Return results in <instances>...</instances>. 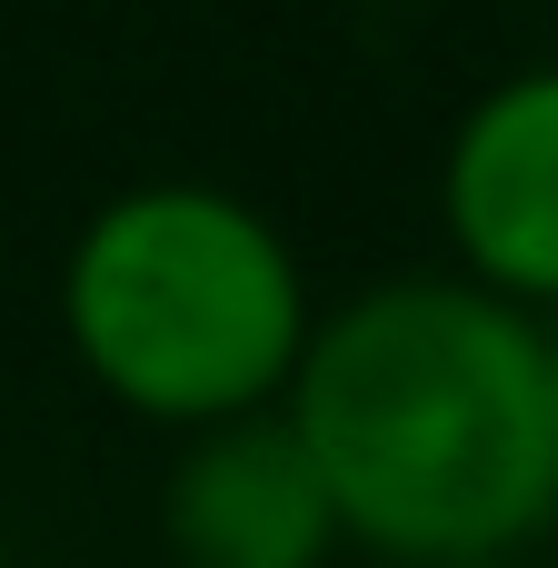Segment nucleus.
Returning <instances> with one entry per match:
<instances>
[{"label":"nucleus","instance_id":"f03ea898","mask_svg":"<svg viewBox=\"0 0 558 568\" xmlns=\"http://www.w3.org/2000/svg\"><path fill=\"white\" fill-rule=\"evenodd\" d=\"M50 320L90 399H110L130 429L190 439L290 399L319 329V280L290 220L250 190L150 170L80 210L60 240Z\"/></svg>","mask_w":558,"mask_h":568},{"label":"nucleus","instance_id":"423d86ee","mask_svg":"<svg viewBox=\"0 0 558 568\" xmlns=\"http://www.w3.org/2000/svg\"><path fill=\"white\" fill-rule=\"evenodd\" d=\"M469 568H539V559H469Z\"/></svg>","mask_w":558,"mask_h":568},{"label":"nucleus","instance_id":"7ed1b4c3","mask_svg":"<svg viewBox=\"0 0 558 568\" xmlns=\"http://www.w3.org/2000/svg\"><path fill=\"white\" fill-rule=\"evenodd\" d=\"M429 220L449 280L558 320V50L509 60L459 100L429 160Z\"/></svg>","mask_w":558,"mask_h":568},{"label":"nucleus","instance_id":"f257e3e1","mask_svg":"<svg viewBox=\"0 0 558 568\" xmlns=\"http://www.w3.org/2000/svg\"><path fill=\"white\" fill-rule=\"evenodd\" d=\"M280 419L349 559L469 568L529 559L558 529L549 329L449 270H389L319 300Z\"/></svg>","mask_w":558,"mask_h":568},{"label":"nucleus","instance_id":"39448f33","mask_svg":"<svg viewBox=\"0 0 558 568\" xmlns=\"http://www.w3.org/2000/svg\"><path fill=\"white\" fill-rule=\"evenodd\" d=\"M549 329V419H558V320H539Z\"/></svg>","mask_w":558,"mask_h":568},{"label":"nucleus","instance_id":"20e7f679","mask_svg":"<svg viewBox=\"0 0 558 568\" xmlns=\"http://www.w3.org/2000/svg\"><path fill=\"white\" fill-rule=\"evenodd\" d=\"M160 559L170 568H339V509L280 409L170 439L160 459Z\"/></svg>","mask_w":558,"mask_h":568}]
</instances>
